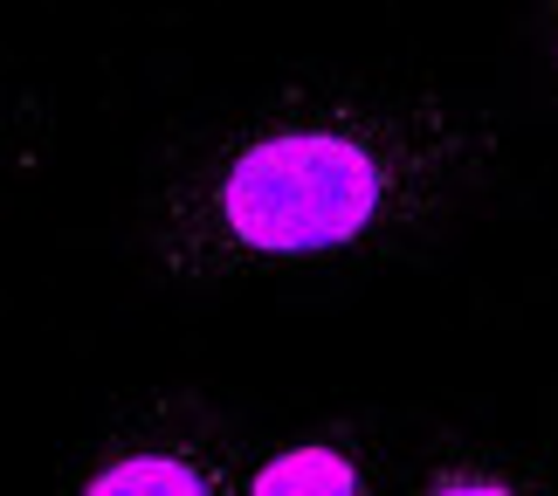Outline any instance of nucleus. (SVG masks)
I'll return each mask as SVG.
<instances>
[{"label":"nucleus","instance_id":"obj_3","mask_svg":"<svg viewBox=\"0 0 558 496\" xmlns=\"http://www.w3.org/2000/svg\"><path fill=\"white\" fill-rule=\"evenodd\" d=\"M248 496H373V469L352 435H311L276 448L248 476Z\"/></svg>","mask_w":558,"mask_h":496},{"label":"nucleus","instance_id":"obj_5","mask_svg":"<svg viewBox=\"0 0 558 496\" xmlns=\"http://www.w3.org/2000/svg\"><path fill=\"white\" fill-rule=\"evenodd\" d=\"M545 56H551V76H558V8L545 14Z\"/></svg>","mask_w":558,"mask_h":496},{"label":"nucleus","instance_id":"obj_1","mask_svg":"<svg viewBox=\"0 0 558 496\" xmlns=\"http://www.w3.org/2000/svg\"><path fill=\"white\" fill-rule=\"evenodd\" d=\"M504 118L448 83L296 76L166 153L145 255L180 290L393 263L504 172Z\"/></svg>","mask_w":558,"mask_h":496},{"label":"nucleus","instance_id":"obj_2","mask_svg":"<svg viewBox=\"0 0 558 496\" xmlns=\"http://www.w3.org/2000/svg\"><path fill=\"white\" fill-rule=\"evenodd\" d=\"M76 496H221V462L214 448H201V435L153 427V435L118 441L76 483Z\"/></svg>","mask_w":558,"mask_h":496},{"label":"nucleus","instance_id":"obj_4","mask_svg":"<svg viewBox=\"0 0 558 496\" xmlns=\"http://www.w3.org/2000/svg\"><path fill=\"white\" fill-rule=\"evenodd\" d=\"M414 496H545V476L497 448H456L414 483Z\"/></svg>","mask_w":558,"mask_h":496}]
</instances>
